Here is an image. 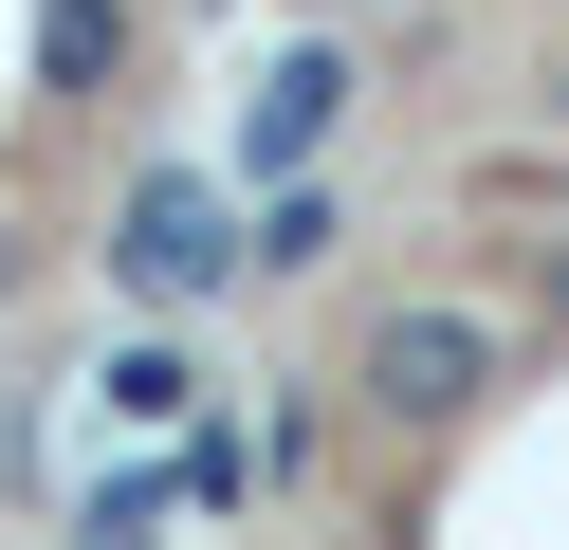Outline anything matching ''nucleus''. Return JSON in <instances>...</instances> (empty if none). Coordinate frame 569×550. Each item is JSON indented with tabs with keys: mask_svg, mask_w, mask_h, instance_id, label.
I'll list each match as a JSON object with an SVG mask.
<instances>
[{
	"mask_svg": "<svg viewBox=\"0 0 569 550\" xmlns=\"http://www.w3.org/2000/svg\"><path fill=\"white\" fill-rule=\"evenodd\" d=\"M496 367H515V330H496V312H459V293H405V312L368 330V367H349V386H368L386 422H478V403H496Z\"/></svg>",
	"mask_w": 569,
	"mask_h": 550,
	"instance_id": "f257e3e1",
	"label": "nucleus"
},
{
	"mask_svg": "<svg viewBox=\"0 0 569 550\" xmlns=\"http://www.w3.org/2000/svg\"><path fill=\"white\" fill-rule=\"evenodd\" d=\"M111 276L148 293V312H202V293L239 276V202H221L202 166H148V183L111 202Z\"/></svg>",
	"mask_w": 569,
	"mask_h": 550,
	"instance_id": "f03ea898",
	"label": "nucleus"
},
{
	"mask_svg": "<svg viewBox=\"0 0 569 550\" xmlns=\"http://www.w3.org/2000/svg\"><path fill=\"white\" fill-rule=\"evenodd\" d=\"M331 129H349V56H331V37H295V56L239 92V166H258V183H295Z\"/></svg>",
	"mask_w": 569,
	"mask_h": 550,
	"instance_id": "7ed1b4c3",
	"label": "nucleus"
},
{
	"mask_svg": "<svg viewBox=\"0 0 569 550\" xmlns=\"http://www.w3.org/2000/svg\"><path fill=\"white\" fill-rule=\"evenodd\" d=\"M92 403H111V422H148V440H184V422H202V367L166 349V330H129V349H92Z\"/></svg>",
	"mask_w": 569,
	"mask_h": 550,
	"instance_id": "20e7f679",
	"label": "nucleus"
},
{
	"mask_svg": "<svg viewBox=\"0 0 569 550\" xmlns=\"http://www.w3.org/2000/svg\"><path fill=\"white\" fill-rule=\"evenodd\" d=\"M331 183H258V202H239V276H331Z\"/></svg>",
	"mask_w": 569,
	"mask_h": 550,
	"instance_id": "39448f33",
	"label": "nucleus"
},
{
	"mask_svg": "<svg viewBox=\"0 0 569 550\" xmlns=\"http://www.w3.org/2000/svg\"><path fill=\"white\" fill-rule=\"evenodd\" d=\"M129 73V0H38V92L74 110V92H111Z\"/></svg>",
	"mask_w": 569,
	"mask_h": 550,
	"instance_id": "423d86ee",
	"label": "nucleus"
},
{
	"mask_svg": "<svg viewBox=\"0 0 569 550\" xmlns=\"http://www.w3.org/2000/svg\"><path fill=\"white\" fill-rule=\"evenodd\" d=\"M56 550H166V477H111V496H74V532Z\"/></svg>",
	"mask_w": 569,
	"mask_h": 550,
	"instance_id": "0eeeda50",
	"label": "nucleus"
},
{
	"mask_svg": "<svg viewBox=\"0 0 569 550\" xmlns=\"http://www.w3.org/2000/svg\"><path fill=\"white\" fill-rule=\"evenodd\" d=\"M532 293H551V330H569V239H551V257H532Z\"/></svg>",
	"mask_w": 569,
	"mask_h": 550,
	"instance_id": "6e6552de",
	"label": "nucleus"
},
{
	"mask_svg": "<svg viewBox=\"0 0 569 550\" xmlns=\"http://www.w3.org/2000/svg\"><path fill=\"white\" fill-rule=\"evenodd\" d=\"M0 293H19V239H0Z\"/></svg>",
	"mask_w": 569,
	"mask_h": 550,
	"instance_id": "1a4fd4ad",
	"label": "nucleus"
},
{
	"mask_svg": "<svg viewBox=\"0 0 569 550\" xmlns=\"http://www.w3.org/2000/svg\"><path fill=\"white\" fill-rule=\"evenodd\" d=\"M551 129H569V73H551Z\"/></svg>",
	"mask_w": 569,
	"mask_h": 550,
	"instance_id": "9d476101",
	"label": "nucleus"
}]
</instances>
